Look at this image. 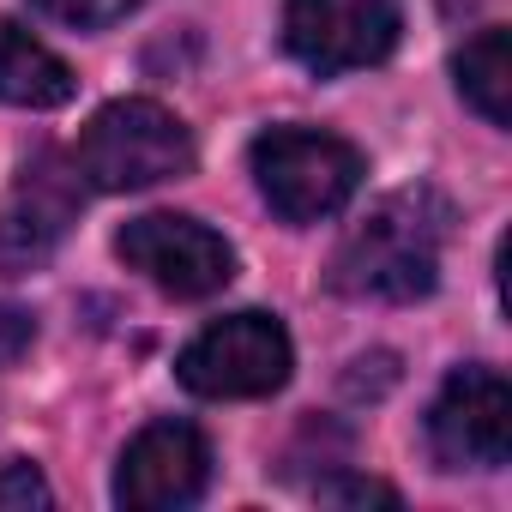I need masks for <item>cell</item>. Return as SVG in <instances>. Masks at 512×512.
Listing matches in <instances>:
<instances>
[{
    "mask_svg": "<svg viewBox=\"0 0 512 512\" xmlns=\"http://www.w3.org/2000/svg\"><path fill=\"white\" fill-rule=\"evenodd\" d=\"M0 506H7V512H31V506H49V482L37 476V464L13 458L7 470H0Z\"/></svg>",
    "mask_w": 512,
    "mask_h": 512,
    "instance_id": "5bb4252c",
    "label": "cell"
},
{
    "mask_svg": "<svg viewBox=\"0 0 512 512\" xmlns=\"http://www.w3.org/2000/svg\"><path fill=\"white\" fill-rule=\"evenodd\" d=\"M31 338H37V320L25 308H13V302H0V368H13L31 350Z\"/></svg>",
    "mask_w": 512,
    "mask_h": 512,
    "instance_id": "9a60e30c",
    "label": "cell"
},
{
    "mask_svg": "<svg viewBox=\"0 0 512 512\" xmlns=\"http://www.w3.org/2000/svg\"><path fill=\"white\" fill-rule=\"evenodd\" d=\"M211 482V446L187 422H151L133 434L115 470V500L127 512H175L193 506Z\"/></svg>",
    "mask_w": 512,
    "mask_h": 512,
    "instance_id": "ba28073f",
    "label": "cell"
},
{
    "mask_svg": "<svg viewBox=\"0 0 512 512\" xmlns=\"http://www.w3.org/2000/svg\"><path fill=\"white\" fill-rule=\"evenodd\" d=\"M398 43V0H290L284 7V49L320 73H356L386 61Z\"/></svg>",
    "mask_w": 512,
    "mask_h": 512,
    "instance_id": "8992f818",
    "label": "cell"
},
{
    "mask_svg": "<svg viewBox=\"0 0 512 512\" xmlns=\"http://www.w3.org/2000/svg\"><path fill=\"white\" fill-rule=\"evenodd\" d=\"M31 7L49 13V19H61V25H73V31H103V25L139 13L145 0H31Z\"/></svg>",
    "mask_w": 512,
    "mask_h": 512,
    "instance_id": "7c38bea8",
    "label": "cell"
},
{
    "mask_svg": "<svg viewBox=\"0 0 512 512\" xmlns=\"http://www.w3.org/2000/svg\"><path fill=\"white\" fill-rule=\"evenodd\" d=\"M253 181L284 223L338 217L362 187V151L338 133L314 127H272L253 139Z\"/></svg>",
    "mask_w": 512,
    "mask_h": 512,
    "instance_id": "3957f363",
    "label": "cell"
},
{
    "mask_svg": "<svg viewBox=\"0 0 512 512\" xmlns=\"http://www.w3.org/2000/svg\"><path fill=\"white\" fill-rule=\"evenodd\" d=\"M73 169L97 193H139V187L187 175L193 169V139H187V127L163 103L121 97V103L91 115V127L79 133Z\"/></svg>",
    "mask_w": 512,
    "mask_h": 512,
    "instance_id": "7a4b0ae2",
    "label": "cell"
},
{
    "mask_svg": "<svg viewBox=\"0 0 512 512\" xmlns=\"http://www.w3.org/2000/svg\"><path fill=\"white\" fill-rule=\"evenodd\" d=\"M73 211H79V169L67 175V169H55V157H37L25 169V181L13 187L7 211H0V266L7 272L43 266L55 241L67 235Z\"/></svg>",
    "mask_w": 512,
    "mask_h": 512,
    "instance_id": "9c48e42d",
    "label": "cell"
},
{
    "mask_svg": "<svg viewBox=\"0 0 512 512\" xmlns=\"http://www.w3.org/2000/svg\"><path fill=\"white\" fill-rule=\"evenodd\" d=\"M73 91H79L73 67L49 43H37L13 19H0V103L7 109H61V103H73Z\"/></svg>",
    "mask_w": 512,
    "mask_h": 512,
    "instance_id": "30bf717a",
    "label": "cell"
},
{
    "mask_svg": "<svg viewBox=\"0 0 512 512\" xmlns=\"http://www.w3.org/2000/svg\"><path fill=\"white\" fill-rule=\"evenodd\" d=\"M296 368L290 332L278 314H229L211 320L175 362L181 386L199 398H272Z\"/></svg>",
    "mask_w": 512,
    "mask_h": 512,
    "instance_id": "277c9868",
    "label": "cell"
},
{
    "mask_svg": "<svg viewBox=\"0 0 512 512\" xmlns=\"http://www.w3.org/2000/svg\"><path fill=\"white\" fill-rule=\"evenodd\" d=\"M428 446L446 470H500L512 458V392L494 368H458L434 410Z\"/></svg>",
    "mask_w": 512,
    "mask_h": 512,
    "instance_id": "52a82bcc",
    "label": "cell"
},
{
    "mask_svg": "<svg viewBox=\"0 0 512 512\" xmlns=\"http://www.w3.org/2000/svg\"><path fill=\"white\" fill-rule=\"evenodd\" d=\"M314 494H320L326 506H398V488L368 482V476H326Z\"/></svg>",
    "mask_w": 512,
    "mask_h": 512,
    "instance_id": "4fadbf2b",
    "label": "cell"
},
{
    "mask_svg": "<svg viewBox=\"0 0 512 512\" xmlns=\"http://www.w3.org/2000/svg\"><path fill=\"white\" fill-rule=\"evenodd\" d=\"M452 235V205L434 187L386 193L338 247L332 290L356 302H416L440 284V247Z\"/></svg>",
    "mask_w": 512,
    "mask_h": 512,
    "instance_id": "6da1fadb",
    "label": "cell"
},
{
    "mask_svg": "<svg viewBox=\"0 0 512 512\" xmlns=\"http://www.w3.org/2000/svg\"><path fill=\"white\" fill-rule=\"evenodd\" d=\"M452 73H458V97H464L488 127H512V31H500V25L476 31V37L458 49Z\"/></svg>",
    "mask_w": 512,
    "mask_h": 512,
    "instance_id": "8fae6325",
    "label": "cell"
},
{
    "mask_svg": "<svg viewBox=\"0 0 512 512\" xmlns=\"http://www.w3.org/2000/svg\"><path fill=\"white\" fill-rule=\"evenodd\" d=\"M115 253L145 278L157 284L163 296L175 302H199V296H217L229 278H235V253L217 229H205L199 217H181V211H145L133 217L121 235H115Z\"/></svg>",
    "mask_w": 512,
    "mask_h": 512,
    "instance_id": "5b68a950",
    "label": "cell"
}]
</instances>
